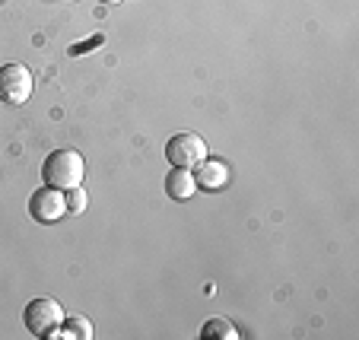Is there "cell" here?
Masks as SVG:
<instances>
[{
  "label": "cell",
  "mask_w": 359,
  "mask_h": 340,
  "mask_svg": "<svg viewBox=\"0 0 359 340\" xmlns=\"http://www.w3.org/2000/svg\"><path fill=\"white\" fill-rule=\"evenodd\" d=\"M194 191H197L194 172L172 165V172L165 175V194H169L172 200H188V198H194Z\"/></svg>",
  "instance_id": "52a82bcc"
},
{
  "label": "cell",
  "mask_w": 359,
  "mask_h": 340,
  "mask_svg": "<svg viewBox=\"0 0 359 340\" xmlns=\"http://www.w3.org/2000/svg\"><path fill=\"white\" fill-rule=\"evenodd\" d=\"M32 95V74L22 64H4L0 67V99L7 105H22Z\"/></svg>",
  "instance_id": "5b68a950"
},
{
  "label": "cell",
  "mask_w": 359,
  "mask_h": 340,
  "mask_svg": "<svg viewBox=\"0 0 359 340\" xmlns=\"http://www.w3.org/2000/svg\"><path fill=\"white\" fill-rule=\"evenodd\" d=\"M95 45H102V35H93V39H89L86 45H74V48H70V55H74V57L89 55V48H95Z\"/></svg>",
  "instance_id": "8fae6325"
},
{
  "label": "cell",
  "mask_w": 359,
  "mask_h": 340,
  "mask_svg": "<svg viewBox=\"0 0 359 340\" xmlns=\"http://www.w3.org/2000/svg\"><path fill=\"white\" fill-rule=\"evenodd\" d=\"M207 140L194 130H182V134H172L165 143V159H169L175 169H194L201 159H207Z\"/></svg>",
  "instance_id": "3957f363"
},
{
  "label": "cell",
  "mask_w": 359,
  "mask_h": 340,
  "mask_svg": "<svg viewBox=\"0 0 359 340\" xmlns=\"http://www.w3.org/2000/svg\"><path fill=\"white\" fill-rule=\"evenodd\" d=\"M22 321H26V331L35 334L41 340L61 337V325H64V308L57 299H29L26 312H22Z\"/></svg>",
  "instance_id": "7a4b0ae2"
},
{
  "label": "cell",
  "mask_w": 359,
  "mask_h": 340,
  "mask_svg": "<svg viewBox=\"0 0 359 340\" xmlns=\"http://www.w3.org/2000/svg\"><path fill=\"white\" fill-rule=\"evenodd\" d=\"M67 213H83L86 210V191H83V184H76V188H67Z\"/></svg>",
  "instance_id": "30bf717a"
},
{
  "label": "cell",
  "mask_w": 359,
  "mask_h": 340,
  "mask_svg": "<svg viewBox=\"0 0 359 340\" xmlns=\"http://www.w3.org/2000/svg\"><path fill=\"white\" fill-rule=\"evenodd\" d=\"M41 178H45V184H55L61 191L76 188L86 178V163L76 150H55L41 163Z\"/></svg>",
  "instance_id": "6da1fadb"
},
{
  "label": "cell",
  "mask_w": 359,
  "mask_h": 340,
  "mask_svg": "<svg viewBox=\"0 0 359 340\" xmlns=\"http://www.w3.org/2000/svg\"><path fill=\"white\" fill-rule=\"evenodd\" d=\"M194 169H197L194 182H197V188H203V191H219L229 184V165H226L223 159L207 156V159H201Z\"/></svg>",
  "instance_id": "8992f818"
},
{
  "label": "cell",
  "mask_w": 359,
  "mask_h": 340,
  "mask_svg": "<svg viewBox=\"0 0 359 340\" xmlns=\"http://www.w3.org/2000/svg\"><path fill=\"white\" fill-rule=\"evenodd\" d=\"M201 337L203 340H236L238 331H236V325L226 318H207L201 327Z\"/></svg>",
  "instance_id": "ba28073f"
},
{
  "label": "cell",
  "mask_w": 359,
  "mask_h": 340,
  "mask_svg": "<svg viewBox=\"0 0 359 340\" xmlns=\"http://www.w3.org/2000/svg\"><path fill=\"white\" fill-rule=\"evenodd\" d=\"M102 4H121V0H102Z\"/></svg>",
  "instance_id": "7c38bea8"
},
{
  "label": "cell",
  "mask_w": 359,
  "mask_h": 340,
  "mask_svg": "<svg viewBox=\"0 0 359 340\" xmlns=\"http://www.w3.org/2000/svg\"><path fill=\"white\" fill-rule=\"evenodd\" d=\"M61 334H64V337H74V340H89V337H93V321L83 318V315H74V318H64Z\"/></svg>",
  "instance_id": "9c48e42d"
},
{
  "label": "cell",
  "mask_w": 359,
  "mask_h": 340,
  "mask_svg": "<svg viewBox=\"0 0 359 340\" xmlns=\"http://www.w3.org/2000/svg\"><path fill=\"white\" fill-rule=\"evenodd\" d=\"M67 213V198H64V191L55 188V184H45V188L32 191V198H29V217L35 223H57V219Z\"/></svg>",
  "instance_id": "277c9868"
}]
</instances>
